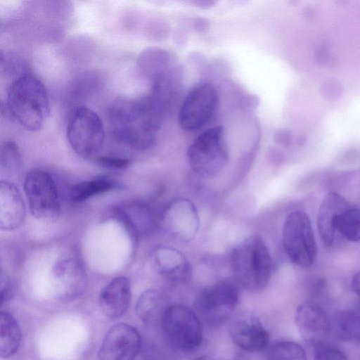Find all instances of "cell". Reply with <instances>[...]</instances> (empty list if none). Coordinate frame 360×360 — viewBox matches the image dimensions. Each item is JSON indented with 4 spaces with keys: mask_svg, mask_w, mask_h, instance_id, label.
Masks as SVG:
<instances>
[{
    "mask_svg": "<svg viewBox=\"0 0 360 360\" xmlns=\"http://www.w3.org/2000/svg\"><path fill=\"white\" fill-rule=\"evenodd\" d=\"M168 105V98L153 91L139 99L117 102L110 111L112 135L129 148H150L161 129Z\"/></svg>",
    "mask_w": 360,
    "mask_h": 360,
    "instance_id": "1",
    "label": "cell"
},
{
    "mask_svg": "<svg viewBox=\"0 0 360 360\" xmlns=\"http://www.w3.org/2000/svg\"><path fill=\"white\" fill-rule=\"evenodd\" d=\"M6 109L27 130H39L50 114L49 98L44 84L30 72L19 75L9 87Z\"/></svg>",
    "mask_w": 360,
    "mask_h": 360,
    "instance_id": "2",
    "label": "cell"
},
{
    "mask_svg": "<svg viewBox=\"0 0 360 360\" xmlns=\"http://www.w3.org/2000/svg\"><path fill=\"white\" fill-rule=\"evenodd\" d=\"M230 264L237 283L249 292L263 290L271 280V255L258 235L250 236L236 245L231 254Z\"/></svg>",
    "mask_w": 360,
    "mask_h": 360,
    "instance_id": "3",
    "label": "cell"
},
{
    "mask_svg": "<svg viewBox=\"0 0 360 360\" xmlns=\"http://www.w3.org/2000/svg\"><path fill=\"white\" fill-rule=\"evenodd\" d=\"M187 158L191 169L202 177L219 174L228 161V150L221 126L210 128L190 144Z\"/></svg>",
    "mask_w": 360,
    "mask_h": 360,
    "instance_id": "4",
    "label": "cell"
},
{
    "mask_svg": "<svg viewBox=\"0 0 360 360\" xmlns=\"http://www.w3.org/2000/svg\"><path fill=\"white\" fill-rule=\"evenodd\" d=\"M67 138L72 150L80 157H95L103 147L105 129L99 115L91 108L78 106L67 125Z\"/></svg>",
    "mask_w": 360,
    "mask_h": 360,
    "instance_id": "5",
    "label": "cell"
},
{
    "mask_svg": "<svg viewBox=\"0 0 360 360\" xmlns=\"http://www.w3.org/2000/svg\"><path fill=\"white\" fill-rule=\"evenodd\" d=\"M284 250L290 260L301 267H310L317 255L310 219L306 212L295 210L285 218L282 231Z\"/></svg>",
    "mask_w": 360,
    "mask_h": 360,
    "instance_id": "6",
    "label": "cell"
},
{
    "mask_svg": "<svg viewBox=\"0 0 360 360\" xmlns=\"http://www.w3.org/2000/svg\"><path fill=\"white\" fill-rule=\"evenodd\" d=\"M163 335L174 348L182 352L197 349L202 340V328L195 311L181 304H172L161 322Z\"/></svg>",
    "mask_w": 360,
    "mask_h": 360,
    "instance_id": "7",
    "label": "cell"
},
{
    "mask_svg": "<svg viewBox=\"0 0 360 360\" xmlns=\"http://www.w3.org/2000/svg\"><path fill=\"white\" fill-rule=\"evenodd\" d=\"M238 300L237 286L229 281H219L198 295L194 311L207 323L218 325L229 319Z\"/></svg>",
    "mask_w": 360,
    "mask_h": 360,
    "instance_id": "8",
    "label": "cell"
},
{
    "mask_svg": "<svg viewBox=\"0 0 360 360\" xmlns=\"http://www.w3.org/2000/svg\"><path fill=\"white\" fill-rule=\"evenodd\" d=\"M24 190L34 217L54 221L59 217L60 202L58 188L48 172L41 169L29 172L24 181Z\"/></svg>",
    "mask_w": 360,
    "mask_h": 360,
    "instance_id": "9",
    "label": "cell"
},
{
    "mask_svg": "<svg viewBox=\"0 0 360 360\" xmlns=\"http://www.w3.org/2000/svg\"><path fill=\"white\" fill-rule=\"evenodd\" d=\"M218 103L217 92L210 83L200 82L186 95L179 112V124L186 131H195L212 117Z\"/></svg>",
    "mask_w": 360,
    "mask_h": 360,
    "instance_id": "10",
    "label": "cell"
},
{
    "mask_svg": "<svg viewBox=\"0 0 360 360\" xmlns=\"http://www.w3.org/2000/svg\"><path fill=\"white\" fill-rule=\"evenodd\" d=\"M160 224L175 238L191 240L199 229L198 210L189 199L176 198L171 200L160 214Z\"/></svg>",
    "mask_w": 360,
    "mask_h": 360,
    "instance_id": "11",
    "label": "cell"
},
{
    "mask_svg": "<svg viewBox=\"0 0 360 360\" xmlns=\"http://www.w3.org/2000/svg\"><path fill=\"white\" fill-rule=\"evenodd\" d=\"M141 348L139 331L127 323L113 326L105 334L98 360H134Z\"/></svg>",
    "mask_w": 360,
    "mask_h": 360,
    "instance_id": "12",
    "label": "cell"
},
{
    "mask_svg": "<svg viewBox=\"0 0 360 360\" xmlns=\"http://www.w3.org/2000/svg\"><path fill=\"white\" fill-rule=\"evenodd\" d=\"M54 296L63 302L73 301L85 292L87 275L82 264L69 257L58 261L52 269Z\"/></svg>",
    "mask_w": 360,
    "mask_h": 360,
    "instance_id": "13",
    "label": "cell"
},
{
    "mask_svg": "<svg viewBox=\"0 0 360 360\" xmlns=\"http://www.w3.org/2000/svg\"><path fill=\"white\" fill-rule=\"evenodd\" d=\"M115 217L134 238L153 233L160 224V214L142 200H129L114 207Z\"/></svg>",
    "mask_w": 360,
    "mask_h": 360,
    "instance_id": "14",
    "label": "cell"
},
{
    "mask_svg": "<svg viewBox=\"0 0 360 360\" xmlns=\"http://www.w3.org/2000/svg\"><path fill=\"white\" fill-rule=\"evenodd\" d=\"M295 323L302 338L309 343L324 342L331 330V321L325 310L313 302H304L297 309Z\"/></svg>",
    "mask_w": 360,
    "mask_h": 360,
    "instance_id": "15",
    "label": "cell"
},
{
    "mask_svg": "<svg viewBox=\"0 0 360 360\" xmlns=\"http://www.w3.org/2000/svg\"><path fill=\"white\" fill-rule=\"evenodd\" d=\"M233 342L250 352L263 350L269 341L268 331L260 320L252 315H244L236 319L229 328Z\"/></svg>",
    "mask_w": 360,
    "mask_h": 360,
    "instance_id": "16",
    "label": "cell"
},
{
    "mask_svg": "<svg viewBox=\"0 0 360 360\" xmlns=\"http://www.w3.org/2000/svg\"><path fill=\"white\" fill-rule=\"evenodd\" d=\"M151 260L155 270L174 285L186 284L191 278L190 263L175 248L159 246L153 251Z\"/></svg>",
    "mask_w": 360,
    "mask_h": 360,
    "instance_id": "17",
    "label": "cell"
},
{
    "mask_svg": "<svg viewBox=\"0 0 360 360\" xmlns=\"http://www.w3.org/2000/svg\"><path fill=\"white\" fill-rule=\"evenodd\" d=\"M349 207L347 200L337 193H328L323 198L317 214V229L325 245H333L339 219Z\"/></svg>",
    "mask_w": 360,
    "mask_h": 360,
    "instance_id": "18",
    "label": "cell"
},
{
    "mask_svg": "<svg viewBox=\"0 0 360 360\" xmlns=\"http://www.w3.org/2000/svg\"><path fill=\"white\" fill-rule=\"evenodd\" d=\"M131 298V284L124 276L116 277L100 292L99 307L108 318L122 316L128 309Z\"/></svg>",
    "mask_w": 360,
    "mask_h": 360,
    "instance_id": "19",
    "label": "cell"
},
{
    "mask_svg": "<svg viewBox=\"0 0 360 360\" xmlns=\"http://www.w3.org/2000/svg\"><path fill=\"white\" fill-rule=\"evenodd\" d=\"M26 209L18 188L11 182L0 183V227L4 231L18 229L24 221Z\"/></svg>",
    "mask_w": 360,
    "mask_h": 360,
    "instance_id": "20",
    "label": "cell"
},
{
    "mask_svg": "<svg viewBox=\"0 0 360 360\" xmlns=\"http://www.w3.org/2000/svg\"><path fill=\"white\" fill-rule=\"evenodd\" d=\"M171 305L169 297L164 290L150 288L140 295L136 305V314L147 326L160 325Z\"/></svg>",
    "mask_w": 360,
    "mask_h": 360,
    "instance_id": "21",
    "label": "cell"
},
{
    "mask_svg": "<svg viewBox=\"0 0 360 360\" xmlns=\"http://www.w3.org/2000/svg\"><path fill=\"white\" fill-rule=\"evenodd\" d=\"M21 330L17 321L6 311L0 314V355L8 358L14 355L21 342Z\"/></svg>",
    "mask_w": 360,
    "mask_h": 360,
    "instance_id": "22",
    "label": "cell"
},
{
    "mask_svg": "<svg viewBox=\"0 0 360 360\" xmlns=\"http://www.w3.org/2000/svg\"><path fill=\"white\" fill-rule=\"evenodd\" d=\"M331 329L338 339L342 341H354L360 339V314L352 310L342 311L338 313L333 322Z\"/></svg>",
    "mask_w": 360,
    "mask_h": 360,
    "instance_id": "23",
    "label": "cell"
},
{
    "mask_svg": "<svg viewBox=\"0 0 360 360\" xmlns=\"http://www.w3.org/2000/svg\"><path fill=\"white\" fill-rule=\"evenodd\" d=\"M114 186V183L106 179H97L79 182L70 191V199L79 202L100 193L108 191Z\"/></svg>",
    "mask_w": 360,
    "mask_h": 360,
    "instance_id": "24",
    "label": "cell"
},
{
    "mask_svg": "<svg viewBox=\"0 0 360 360\" xmlns=\"http://www.w3.org/2000/svg\"><path fill=\"white\" fill-rule=\"evenodd\" d=\"M338 231L347 240L360 243V208L349 207L340 216Z\"/></svg>",
    "mask_w": 360,
    "mask_h": 360,
    "instance_id": "25",
    "label": "cell"
},
{
    "mask_svg": "<svg viewBox=\"0 0 360 360\" xmlns=\"http://www.w3.org/2000/svg\"><path fill=\"white\" fill-rule=\"evenodd\" d=\"M268 354L269 360H307L302 345L292 341L275 342L271 345Z\"/></svg>",
    "mask_w": 360,
    "mask_h": 360,
    "instance_id": "26",
    "label": "cell"
},
{
    "mask_svg": "<svg viewBox=\"0 0 360 360\" xmlns=\"http://www.w3.org/2000/svg\"><path fill=\"white\" fill-rule=\"evenodd\" d=\"M1 169L7 173L18 172L21 165L20 151L13 141H6L1 150Z\"/></svg>",
    "mask_w": 360,
    "mask_h": 360,
    "instance_id": "27",
    "label": "cell"
},
{
    "mask_svg": "<svg viewBox=\"0 0 360 360\" xmlns=\"http://www.w3.org/2000/svg\"><path fill=\"white\" fill-rule=\"evenodd\" d=\"M314 360H349L339 348L324 342L314 345Z\"/></svg>",
    "mask_w": 360,
    "mask_h": 360,
    "instance_id": "28",
    "label": "cell"
},
{
    "mask_svg": "<svg viewBox=\"0 0 360 360\" xmlns=\"http://www.w3.org/2000/svg\"><path fill=\"white\" fill-rule=\"evenodd\" d=\"M97 161L103 167L114 169H123L130 164L129 159L110 156H100L97 158Z\"/></svg>",
    "mask_w": 360,
    "mask_h": 360,
    "instance_id": "29",
    "label": "cell"
},
{
    "mask_svg": "<svg viewBox=\"0 0 360 360\" xmlns=\"http://www.w3.org/2000/svg\"><path fill=\"white\" fill-rule=\"evenodd\" d=\"M12 290L8 278L3 273L1 274V302L3 304L11 297Z\"/></svg>",
    "mask_w": 360,
    "mask_h": 360,
    "instance_id": "30",
    "label": "cell"
},
{
    "mask_svg": "<svg viewBox=\"0 0 360 360\" xmlns=\"http://www.w3.org/2000/svg\"><path fill=\"white\" fill-rule=\"evenodd\" d=\"M352 288L360 299V271L353 276L352 279Z\"/></svg>",
    "mask_w": 360,
    "mask_h": 360,
    "instance_id": "31",
    "label": "cell"
},
{
    "mask_svg": "<svg viewBox=\"0 0 360 360\" xmlns=\"http://www.w3.org/2000/svg\"><path fill=\"white\" fill-rule=\"evenodd\" d=\"M195 360H214L209 356H201L198 358H196Z\"/></svg>",
    "mask_w": 360,
    "mask_h": 360,
    "instance_id": "32",
    "label": "cell"
}]
</instances>
